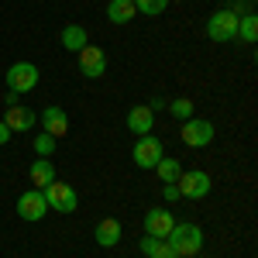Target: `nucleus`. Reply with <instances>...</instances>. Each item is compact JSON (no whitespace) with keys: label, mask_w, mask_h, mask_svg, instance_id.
<instances>
[{"label":"nucleus","mask_w":258,"mask_h":258,"mask_svg":"<svg viewBox=\"0 0 258 258\" xmlns=\"http://www.w3.org/2000/svg\"><path fill=\"white\" fill-rule=\"evenodd\" d=\"M165 244H169L176 255L189 258L203 248V231H200L197 224H172V231L165 234Z\"/></svg>","instance_id":"obj_1"},{"label":"nucleus","mask_w":258,"mask_h":258,"mask_svg":"<svg viewBox=\"0 0 258 258\" xmlns=\"http://www.w3.org/2000/svg\"><path fill=\"white\" fill-rule=\"evenodd\" d=\"M45 193V203H48V210H59V214H73L76 210V203H80V197H76V189L69 186V182H52V186H45L41 189Z\"/></svg>","instance_id":"obj_2"},{"label":"nucleus","mask_w":258,"mask_h":258,"mask_svg":"<svg viewBox=\"0 0 258 258\" xmlns=\"http://www.w3.org/2000/svg\"><path fill=\"white\" fill-rule=\"evenodd\" d=\"M207 35H210V41L238 38V14H234L231 7H224V11H217V14H210V21H207Z\"/></svg>","instance_id":"obj_3"},{"label":"nucleus","mask_w":258,"mask_h":258,"mask_svg":"<svg viewBox=\"0 0 258 258\" xmlns=\"http://www.w3.org/2000/svg\"><path fill=\"white\" fill-rule=\"evenodd\" d=\"M179 138H182V145H189V148H207L214 141V124L210 120H200V117H189V120H182Z\"/></svg>","instance_id":"obj_4"},{"label":"nucleus","mask_w":258,"mask_h":258,"mask_svg":"<svg viewBox=\"0 0 258 258\" xmlns=\"http://www.w3.org/2000/svg\"><path fill=\"white\" fill-rule=\"evenodd\" d=\"M38 86V69L31 66V62H14L11 69H7V90L11 93H28V90H35Z\"/></svg>","instance_id":"obj_5"},{"label":"nucleus","mask_w":258,"mask_h":258,"mask_svg":"<svg viewBox=\"0 0 258 258\" xmlns=\"http://www.w3.org/2000/svg\"><path fill=\"white\" fill-rule=\"evenodd\" d=\"M176 186H179V197L203 200L207 193H210V176H207L203 169H193V172H182V176L176 179Z\"/></svg>","instance_id":"obj_6"},{"label":"nucleus","mask_w":258,"mask_h":258,"mask_svg":"<svg viewBox=\"0 0 258 258\" xmlns=\"http://www.w3.org/2000/svg\"><path fill=\"white\" fill-rule=\"evenodd\" d=\"M80 55V73L86 80H100L103 73H107V55H103V48L100 45H86L76 52Z\"/></svg>","instance_id":"obj_7"},{"label":"nucleus","mask_w":258,"mask_h":258,"mask_svg":"<svg viewBox=\"0 0 258 258\" xmlns=\"http://www.w3.org/2000/svg\"><path fill=\"white\" fill-rule=\"evenodd\" d=\"M131 159H135L138 169H155L159 159H162V141L152 138V135H141L138 145H135V152H131Z\"/></svg>","instance_id":"obj_8"},{"label":"nucleus","mask_w":258,"mask_h":258,"mask_svg":"<svg viewBox=\"0 0 258 258\" xmlns=\"http://www.w3.org/2000/svg\"><path fill=\"white\" fill-rule=\"evenodd\" d=\"M172 224H176V217H172L165 207H152V210L145 214V234H148V238H162V241H165V234L172 231Z\"/></svg>","instance_id":"obj_9"},{"label":"nucleus","mask_w":258,"mask_h":258,"mask_svg":"<svg viewBox=\"0 0 258 258\" xmlns=\"http://www.w3.org/2000/svg\"><path fill=\"white\" fill-rule=\"evenodd\" d=\"M45 210H48V203H45V193L41 189H28V193L18 197V214L24 220H41Z\"/></svg>","instance_id":"obj_10"},{"label":"nucleus","mask_w":258,"mask_h":258,"mask_svg":"<svg viewBox=\"0 0 258 258\" xmlns=\"http://www.w3.org/2000/svg\"><path fill=\"white\" fill-rule=\"evenodd\" d=\"M152 124H155V110H152L148 103H138V107L127 110V131H135L138 138L152 131Z\"/></svg>","instance_id":"obj_11"},{"label":"nucleus","mask_w":258,"mask_h":258,"mask_svg":"<svg viewBox=\"0 0 258 258\" xmlns=\"http://www.w3.org/2000/svg\"><path fill=\"white\" fill-rule=\"evenodd\" d=\"M41 124H45V135H52L55 141H59L62 135L69 131V117H66V110H62V107H45Z\"/></svg>","instance_id":"obj_12"},{"label":"nucleus","mask_w":258,"mask_h":258,"mask_svg":"<svg viewBox=\"0 0 258 258\" xmlns=\"http://www.w3.org/2000/svg\"><path fill=\"white\" fill-rule=\"evenodd\" d=\"M4 124L11 127V131H28L31 124H35V110H28V107H7V114H4Z\"/></svg>","instance_id":"obj_13"},{"label":"nucleus","mask_w":258,"mask_h":258,"mask_svg":"<svg viewBox=\"0 0 258 258\" xmlns=\"http://www.w3.org/2000/svg\"><path fill=\"white\" fill-rule=\"evenodd\" d=\"M93 238H97L100 248H114L120 241V224L114 217H107V220H100L97 224V231H93Z\"/></svg>","instance_id":"obj_14"},{"label":"nucleus","mask_w":258,"mask_h":258,"mask_svg":"<svg viewBox=\"0 0 258 258\" xmlns=\"http://www.w3.org/2000/svg\"><path fill=\"white\" fill-rule=\"evenodd\" d=\"M28 176H31V182H35V186H41V189H45V186H52V182H55V165H52L48 159H35Z\"/></svg>","instance_id":"obj_15"},{"label":"nucleus","mask_w":258,"mask_h":258,"mask_svg":"<svg viewBox=\"0 0 258 258\" xmlns=\"http://www.w3.org/2000/svg\"><path fill=\"white\" fill-rule=\"evenodd\" d=\"M135 4L131 0H110L107 4V18L114 21V24H127V21H135Z\"/></svg>","instance_id":"obj_16"},{"label":"nucleus","mask_w":258,"mask_h":258,"mask_svg":"<svg viewBox=\"0 0 258 258\" xmlns=\"http://www.w3.org/2000/svg\"><path fill=\"white\" fill-rule=\"evenodd\" d=\"M62 45H66L69 52H80V48H86V45H90V38H86V28H80V24L62 28Z\"/></svg>","instance_id":"obj_17"},{"label":"nucleus","mask_w":258,"mask_h":258,"mask_svg":"<svg viewBox=\"0 0 258 258\" xmlns=\"http://www.w3.org/2000/svg\"><path fill=\"white\" fill-rule=\"evenodd\" d=\"M141 251H145L148 258H182V255H176L162 238H148V234L141 238Z\"/></svg>","instance_id":"obj_18"},{"label":"nucleus","mask_w":258,"mask_h":258,"mask_svg":"<svg viewBox=\"0 0 258 258\" xmlns=\"http://www.w3.org/2000/svg\"><path fill=\"white\" fill-rule=\"evenodd\" d=\"M155 172H159V179H162V182H176V179L182 176V165H179L176 159H165V155H162V159H159V165H155Z\"/></svg>","instance_id":"obj_19"},{"label":"nucleus","mask_w":258,"mask_h":258,"mask_svg":"<svg viewBox=\"0 0 258 258\" xmlns=\"http://www.w3.org/2000/svg\"><path fill=\"white\" fill-rule=\"evenodd\" d=\"M238 35H241V41H248V45L258 38V18L255 14H241L238 18Z\"/></svg>","instance_id":"obj_20"},{"label":"nucleus","mask_w":258,"mask_h":258,"mask_svg":"<svg viewBox=\"0 0 258 258\" xmlns=\"http://www.w3.org/2000/svg\"><path fill=\"white\" fill-rule=\"evenodd\" d=\"M131 4H135V11L148 14V18H155V14H162L169 7V0H131Z\"/></svg>","instance_id":"obj_21"},{"label":"nucleus","mask_w":258,"mask_h":258,"mask_svg":"<svg viewBox=\"0 0 258 258\" xmlns=\"http://www.w3.org/2000/svg\"><path fill=\"white\" fill-rule=\"evenodd\" d=\"M169 114L179 117V120H189V117H193V100H186V97L172 100V103H169Z\"/></svg>","instance_id":"obj_22"},{"label":"nucleus","mask_w":258,"mask_h":258,"mask_svg":"<svg viewBox=\"0 0 258 258\" xmlns=\"http://www.w3.org/2000/svg\"><path fill=\"white\" fill-rule=\"evenodd\" d=\"M35 152H38V159H48V155H52V152H55V138H52V135H45V131H41L38 138H35Z\"/></svg>","instance_id":"obj_23"},{"label":"nucleus","mask_w":258,"mask_h":258,"mask_svg":"<svg viewBox=\"0 0 258 258\" xmlns=\"http://www.w3.org/2000/svg\"><path fill=\"white\" fill-rule=\"evenodd\" d=\"M162 197L169 200V203H172V200H179V186H176V182H165V189H162Z\"/></svg>","instance_id":"obj_24"},{"label":"nucleus","mask_w":258,"mask_h":258,"mask_svg":"<svg viewBox=\"0 0 258 258\" xmlns=\"http://www.w3.org/2000/svg\"><path fill=\"white\" fill-rule=\"evenodd\" d=\"M11 135H14V131H11V127L0 120V145H7V141H11Z\"/></svg>","instance_id":"obj_25"},{"label":"nucleus","mask_w":258,"mask_h":258,"mask_svg":"<svg viewBox=\"0 0 258 258\" xmlns=\"http://www.w3.org/2000/svg\"><path fill=\"white\" fill-rule=\"evenodd\" d=\"M148 107H152V110H165V107H169V100H162V97H155V100H152V103H148Z\"/></svg>","instance_id":"obj_26"}]
</instances>
